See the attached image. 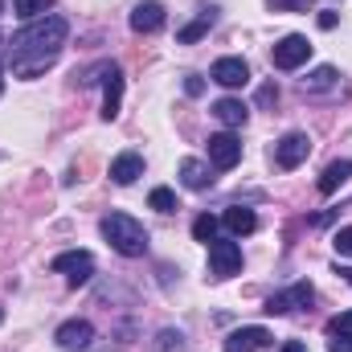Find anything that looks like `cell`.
<instances>
[{
	"label": "cell",
	"instance_id": "277c9868",
	"mask_svg": "<svg viewBox=\"0 0 352 352\" xmlns=\"http://www.w3.org/2000/svg\"><path fill=\"white\" fill-rule=\"evenodd\" d=\"M307 58H311V41H307L303 33H287V37H278L274 50H270L274 70H299Z\"/></svg>",
	"mask_w": 352,
	"mask_h": 352
},
{
	"label": "cell",
	"instance_id": "4fadbf2b",
	"mask_svg": "<svg viewBox=\"0 0 352 352\" xmlns=\"http://www.w3.org/2000/svg\"><path fill=\"white\" fill-rule=\"evenodd\" d=\"M266 344H270V332L258 328V324H250V328L230 332L226 344H221V352H258V349H266Z\"/></svg>",
	"mask_w": 352,
	"mask_h": 352
},
{
	"label": "cell",
	"instance_id": "5b68a950",
	"mask_svg": "<svg viewBox=\"0 0 352 352\" xmlns=\"http://www.w3.org/2000/svg\"><path fill=\"white\" fill-rule=\"evenodd\" d=\"M242 270V246L234 238H213L209 242V274L213 278H234Z\"/></svg>",
	"mask_w": 352,
	"mask_h": 352
},
{
	"label": "cell",
	"instance_id": "3957f363",
	"mask_svg": "<svg viewBox=\"0 0 352 352\" xmlns=\"http://www.w3.org/2000/svg\"><path fill=\"white\" fill-rule=\"evenodd\" d=\"M102 82V119H119V107H123V70L115 62H98L82 74V87H98Z\"/></svg>",
	"mask_w": 352,
	"mask_h": 352
},
{
	"label": "cell",
	"instance_id": "603a6c76",
	"mask_svg": "<svg viewBox=\"0 0 352 352\" xmlns=\"http://www.w3.org/2000/svg\"><path fill=\"white\" fill-rule=\"evenodd\" d=\"M148 205H152L156 213H176V192H173V188H152Z\"/></svg>",
	"mask_w": 352,
	"mask_h": 352
},
{
	"label": "cell",
	"instance_id": "ba28073f",
	"mask_svg": "<svg viewBox=\"0 0 352 352\" xmlns=\"http://www.w3.org/2000/svg\"><path fill=\"white\" fill-rule=\"evenodd\" d=\"M311 299H316V287H311V283H295L291 291L270 295L263 311H266V316H291L295 307H311Z\"/></svg>",
	"mask_w": 352,
	"mask_h": 352
},
{
	"label": "cell",
	"instance_id": "f1b7e54d",
	"mask_svg": "<svg viewBox=\"0 0 352 352\" xmlns=\"http://www.w3.org/2000/svg\"><path fill=\"white\" fill-rule=\"evenodd\" d=\"M201 90H205V82H201L197 74H188V78H184V94H192V98H197Z\"/></svg>",
	"mask_w": 352,
	"mask_h": 352
},
{
	"label": "cell",
	"instance_id": "83f0119b",
	"mask_svg": "<svg viewBox=\"0 0 352 352\" xmlns=\"http://www.w3.org/2000/svg\"><path fill=\"white\" fill-rule=\"evenodd\" d=\"M258 102H263V107H270V102H278V87H274V82H266V87L258 90Z\"/></svg>",
	"mask_w": 352,
	"mask_h": 352
},
{
	"label": "cell",
	"instance_id": "7a4b0ae2",
	"mask_svg": "<svg viewBox=\"0 0 352 352\" xmlns=\"http://www.w3.org/2000/svg\"><path fill=\"white\" fill-rule=\"evenodd\" d=\"M98 230H102V238L111 242V250H119L123 258H140V254L148 250V230H144L131 213H107V217L98 221Z\"/></svg>",
	"mask_w": 352,
	"mask_h": 352
},
{
	"label": "cell",
	"instance_id": "8992f818",
	"mask_svg": "<svg viewBox=\"0 0 352 352\" xmlns=\"http://www.w3.org/2000/svg\"><path fill=\"white\" fill-rule=\"evenodd\" d=\"M307 156H311V140H307V131H287V135L274 144V168H283V173L299 168Z\"/></svg>",
	"mask_w": 352,
	"mask_h": 352
},
{
	"label": "cell",
	"instance_id": "1f68e13d",
	"mask_svg": "<svg viewBox=\"0 0 352 352\" xmlns=\"http://www.w3.org/2000/svg\"><path fill=\"white\" fill-rule=\"evenodd\" d=\"M340 274H344V278H349V283H352V266H344V270H340Z\"/></svg>",
	"mask_w": 352,
	"mask_h": 352
},
{
	"label": "cell",
	"instance_id": "e0dca14e",
	"mask_svg": "<svg viewBox=\"0 0 352 352\" xmlns=\"http://www.w3.org/2000/svg\"><path fill=\"white\" fill-rule=\"evenodd\" d=\"M221 226H226L234 238H246V234L258 230V217H254V209H246V205H230V209L221 213Z\"/></svg>",
	"mask_w": 352,
	"mask_h": 352
},
{
	"label": "cell",
	"instance_id": "f546056e",
	"mask_svg": "<svg viewBox=\"0 0 352 352\" xmlns=\"http://www.w3.org/2000/svg\"><path fill=\"white\" fill-rule=\"evenodd\" d=\"M320 29H336V12H320Z\"/></svg>",
	"mask_w": 352,
	"mask_h": 352
},
{
	"label": "cell",
	"instance_id": "4dcf8cb0",
	"mask_svg": "<svg viewBox=\"0 0 352 352\" xmlns=\"http://www.w3.org/2000/svg\"><path fill=\"white\" fill-rule=\"evenodd\" d=\"M283 352H303V344H299V340H287V344H283Z\"/></svg>",
	"mask_w": 352,
	"mask_h": 352
},
{
	"label": "cell",
	"instance_id": "6da1fadb",
	"mask_svg": "<svg viewBox=\"0 0 352 352\" xmlns=\"http://www.w3.org/2000/svg\"><path fill=\"white\" fill-rule=\"evenodd\" d=\"M66 37H70L66 16H37L21 33H12V45H8V70H12V78L29 82V78L45 74L62 58Z\"/></svg>",
	"mask_w": 352,
	"mask_h": 352
},
{
	"label": "cell",
	"instance_id": "44dd1931",
	"mask_svg": "<svg viewBox=\"0 0 352 352\" xmlns=\"http://www.w3.org/2000/svg\"><path fill=\"white\" fill-rule=\"evenodd\" d=\"M12 8H16V16L37 21V16H45V12L54 8V0H12Z\"/></svg>",
	"mask_w": 352,
	"mask_h": 352
},
{
	"label": "cell",
	"instance_id": "7c38bea8",
	"mask_svg": "<svg viewBox=\"0 0 352 352\" xmlns=\"http://www.w3.org/2000/svg\"><path fill=\"white\" fill-rule=\"evenodd\" d=\"M164 21H168V12H164L160 0H140V4L131 8V29H135V33H160Z\"/></svg>",
	"mask_w": 352,
	"mask_h": 352
},
{
	"label": "cell",
	"instance_id": "8fae6325",
	"mask_svg": "<svg viewBox=\"0 0 352 352\" xmlns=\"http://www.w3.org/2000/svg\"><path fill=\"white\" fill-rule=\"evenodd\" d=\"M209 78L226 90H238L250 82V66H246V58H217L213 70H209Z\"/></svg>",
	"mask_w": 352,
	"mask_h": 352
},
{
	"label": "cell",
	"instance_id": "d4e9b609",
	"mask_svg": "<svg viewBox=\"0 0 352 352\" xmlns=\"http://www.w3.org/2000/svg\"><path fill=\"white\" fill-rule=\"evenodd\" d=\"M266 4H270L274 12H303L311 0H266Z\"/></svg>",
	"mask_w": 352,
	"mask_h": 352
},
{
	"label": "cell",
	"instance_id": "30bf717a",
	"mask_svg": "<svg viewBox=\"0 0 352 352\" xmlns=\"http://www.w3.org/2000/svg\"><path fill=\"white\" fill-rule=\"evenodd\" d=\"M54 340H58L62 352H87L90 344H94V324H90V320H66V324L54 332Z\"/></svg>",
	"mask_w": 352,
	"mask_h": 352
},
{
	"label": "cell",
	"instance_id": "e575fe53",
	"mask_svg": "<svg viewBox=\"0 0 352 352\" xmlns=\"http://www.w3.org/2000/svg\"><path fill=\"white\" fill-rule=\"evenodd\" d=\"M0 320H4V311H0Z\"/></svg>",
	"mask_w": 352,
	"mask_h": 352
},
{
	"label": "cell",
	"instance_id": "cb8c5ba5",
	"mask_svg": "<svg viewBox=\"0 0 352 352\" xmlns=\"http://www.w3.org/2000/svg\"><path fill=\"white\" fill-rule=\"evenodd\" d=\"M332 246H336V258H352V226H344V230H336Z\"/></svg>",
	"mask_w": 352,
	"mask_h": 352
},
{
	"label": "cell",
	"instance_id": "5bb4252c",
	"mask_svg": "<svg viewBox=\"0 0 352 352\" xmlns=\"http://www.w3.org/2000/svg\"><path fill=\"white\" fill-rule=\"evenodd\" d=\"M299 90H303L307 98H320V94H340V74H336V66H316V70L299 82Z\"/></svg>",
	"mask_w": 352,
	"mask_h": 352
},
{
	"label": "cell",
	"instance_id": "9c48e42d",
	"mask_svg": "<svg viewBox=\"0 0 352 352\" xmlns=\"http://www.w3.org/2000/svg\"><path fill=\"white\" fill-rule=\"evenodd\" d=\"M238 160H242V140H238L234 131L209 135V164H213L217 173H230Z\"/></svg>",
	"mask_w": 352,
	"mask_h": 352
},
{
	"label": "cell",
	"instance_id": "ffe728a7",
	"mask_svg": "<svg viewBox=\"0 0 352 352\" xmlns=\"http://www.w3.org/2000/svg\"><path fill=\"white\" fill-rule=\"evenodd\" d=\"M349 176H352V160H332V164L324 168V176L316 180V188H320L324 197H332V192H336V188H340Z\"/></svg>",
	"mask_w": 352,
	"mask_h": 352
},
{
	"label": "cell",
	"instance_id": "2e32d148",
	"mask_svg": "<svg viewBox=\"0 0 352 352\" xmlns=\"http://www.w3.org/2000/svg\"><path fill=\"white\" fill-rule=\"evenodd\" d=\"M140 176H144V156L140 152H119L111 160V180L115 184H135Z\"/></svg>",
	"mask_w": 352,
	"mask_h": 352
},
{
	"label": "cell",
	"instance_id": "4316f807",
	"mask_svg": "<svg viewBox=\"0 0 352 352\" xmlns=\"http://www.w3.org/2000/svg\"><path fill=\"white\" fill-rule=\"evenodd\" d=\"M332 332H352V311L336 316V320H328V336H332Z\"/></svg>",
	"mask_w": 352,
	"mask_h": 352
},
{
	"label": "cell",
	"instance_id": "ac0fdd59",
	"mask_svg": "<svg viewBox=\"0 0 352 352\" xmlns=\"http://www.w3.org/2000/svg\"><path fill=\"white\" fill-rule=\"evenodd\" d=\"M213 25H217V8H201V12H197V21H188V25L176 33V41H180V45H192V41H201Z\"/></svg>",
	"mask_w": 352,
	"mask_h": 352
},
{
	"label": "cell",
	"instance_id": "484cf974",
	"mask_svg": "<svg viewBox=\"0 0 352 352\" xmlns=\"http://www.w3.org/2000/svg\"><path fill=\"white\" fill-rule=\"evenodd\" d=\"M328 352H352V332H332Z\"/></svg>",
	"mask_w": 352,
	"mask_h": 352
},
{
	"label": "cell",
	"instance_id": "7402d4cb",
	"mask_svg": "<svg viewBox=\"0 0 352 352\" xmlns=\"http://www.w3.org/2000/svg\"><path fill=\"white\" fill-rule=\"evenodd\" d=\"M192 238H197V242H205V246H209V242H213V238H217V217H209V213H201V217H197V221H192Z\"/></svg>",
	"mask_w": 352,
	"mask_h": 352
},
{
	"label": "cell",
	"instance_id": "9a60e30c",
	"mask_svg": "<svg viewBox=\"0 0 352 352\" xmlns=\"http://www.w3.org/2000/svg\"><path fill=\"white\" fill-rule=\"evenodd\" d=\"M180 184L192 188V192H205V188L213 184V164H205V160H197V156L180 160Z\"/></svg>",
	"mask_w": 352,
	"mask_h": 352
},
{
	"label": "cell",
	"instance_id": "52a82bcc",
	"mask_svg": "<svg viewBox=\"0 0 352 352\" xmlns=\"http://www.w3.org/2000/svg\"><path fill=\"white\" fill-rule=\"evenodd\" d=\"M54 270L66 274L70 287H87L90 278H94V254L90 250H66V254L54 258Z\"/></svg>",
	"mask_w": 352,
	"mask_h": 352
},
{
	"label": "cell",
	"instance_id": "d6a6232c",
	"mask_svg": "<svg viewBox=\"0 0 352 352\" xmlns=\"http://www.w3.org/2000/svg\"><path fill=\"white\" fill-rule=\"evenodd\" d=\"M0 12H4V0H0Z\"/></svg>",
	"mask_w": 352,
	"mask_h": 352
},
{
	"label": "cell",
	"instance_id": "836d02e7",
	"mask_svg": "<svg viewBox=\"0 0 352 352\" xmlns=\"http://www.w3.org/2000/svg\"><path fill=\"white\" fill-rule=\"evenodd\" d=\"M0 90H4V78H0Z\"/></svg>",
	"mask_w": 352,
	"mask_h": 352
},
{
	"label": "cell",
	"instance_id": "d6986e66",
	"mask_svg": "<svg viewBox=\"0 0 352 352\" xmlns=\"http://www.w3.org/2000/svg\"><path fill=\"white\" fill-rule=\"evenodd\" d=\"M213 115H217V123H226V127H242V123L250 119V107H246L242 98H217V102H213Z\"/></svg>",
	"mask_w": 352,
	"mask_h": 352
}]
</instances>
